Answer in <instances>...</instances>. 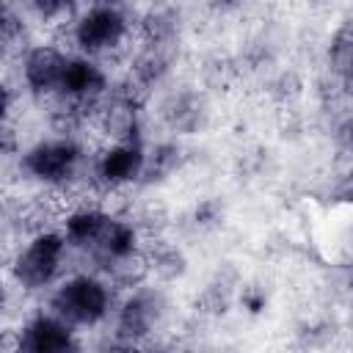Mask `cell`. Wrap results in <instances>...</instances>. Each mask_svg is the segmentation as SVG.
<instances>
[{
    "label": "cell",
    "instance_id": "1",
    "mask_svg": "<svg viewBox=\"0 0 353 353\" xmlns=\"http://www.w3.org/2000/svg\"><path fill=\"white\" fill-rule=\"evenodd\" d=\"M110 301H113V290L102 279H97L91 273H80V276L66 279L52 292L50 312L74 328L77 325H97L110 312Z\"/></svg>",
    "mask_w": 353,
    "mask_h": 353
},
{
    "label": "cell",
    "instance_id": "2",
    "mask_svg": "<svg viewBox=\"0 0 353 353\" xmlns=\"http://www.w3.org/2000/svg\"><path fill=\"white\" fill-rule=\"evenodd\" d=\"M63 254H66V240L61 232L47 229V232L30 234L28 245L11 256L14 281L22 290H41L52 284V279L63 265Z\"/></svg>",
    "mask_w": 353,
    "mask_h": 353
},
{
    "label": "cell",
    "instance_id": "3",
    "mask_svg": "<svg viewBox=\"0 0 353 353\" xmlns=\"http://www.w3.org/2000/svg\"><path fill=\"white\" fill-rule=\"evenodd\" d=\"M130 33V17L124 8L102 0L94 3L88 11L80 14L74 22V41L77 50L88 58H102L110 55L113 50L121 47V41Z\"/></svg>",
    "mask_w": 353,
    "mask_h": 353
},
{
    "label": "cell",
    "instance_id": "4",
    "mask_svg": "<svg viewBox=\"0 0 353 353\" xmlns=\"http://www.w3.org/2000/svg\"><path fill=\"white\" fill-rule=\"evenodd\" d=\"M165 314V298L160 290L154 287H135L119 306L116 314V328L113 336L124 345V347H138L146 342V336L154 334V328L160 325Z\"/></svg>",
    "mask_w": 353,
    "mask_h": 353
},
{
    "label": "cell",
    "instance_id": "5",
    "mask_svg": "<svg viewBox=\"0 0 353 353\" xmlns=\"http://www.w3.org/2000/svg\"><path fill=\"white\" fill-rule=\"evenodd\" d=\"M83 157V149L74 138H50V141H39L36 146H30L22 154L19 171L50 185V188H61L72 179L77 163Z\"/></svg>",
    "mask_w": 353,
    "mask_h": 353
},
{
    "label": "cell",
    "instance_id": "6",
    "mask_svg": "<svg viewBox=\"0 0 353 353\" xmlns=\"http://www.w3.org/2000/svg\"><path fill=\"white\" fill-rule=\"evenodd\" d=\"M141 168H143L141 141H116L113 146H108L105 152L97 154V171H99V179L108 193L138 182Z\"/></svg>",
    "mask_w": 353,
    "mask_h": 353
},
{
    "label": "cell",
    "instance_id": "7",
    "mask_svg": "<svg viewBox=\"0 0 353 353\" xmlns=\"http://www.w3.org/2000/svg\"><path fill=\"white\" fill-rule=\"evenodd\" d=\"M66 52L52 44H36L22 55V80L25 85L41 97L47 91H55L66 66Z\"/></svg>",
    "mask_w": 353,
    "mask_h": 353
},
{
    "label": "cell",
    "instance_id": "8",
    "mask_svg": "<svg viewBox=\"0 0 353 353\" xmlns=\"http://www.w3.org/2000/svg\"><path fill=\"white\" fill-rule=\"evenodd\" d=\"M74 325L61 320L58 314H36L22 328V347L28 353H66L74 350Z\"/></svg>",
    "mask_w": 353,
    "mask_h": 353
},
{
    "label": "cell",
    "instance_id": "9",
    "mask_svg": "<svg viewBox=\"0 0 353 353\" xmlns=\"http://www.w3.org/2000/svg\"><path fill=\"white\" fill-rule=\"evenodd\" d=\"M160 119L165 121V127L171 132L193 135L207 121V99H204V94H199L193 88L171 91L160 105Z\"/></svg>",
    "mask_w": 353,
    "mask_h": 353
},
{
    "label": "cell",
    "instance_id": "10",
    "mask_svg": "<svg viewBox=\"0 0 353 353\" xmlns=\"http://www.w3.org/2000/svg\"><path fill=\"white\" fill-rule=\"evenodd\" d=\"M138 113H141V108H135L132 102H127L116 91H110V97L105 99V105L94 121L113 143L116 141H138V132H141Z\"/></svg>",
    "mask_w": 353,
    "mask_h": 353
},
{
    "label": "cell",
    "instance_id": "11",
    "mask_svg": "<svg viewBox=\"0 0 353 353\" xmlns=\"http://www.w3.org/2000/svg\"><path fill=\"white\" fill-rule=\"evenodd\" d=\"M135 245H138L135 223L130 218H124V215H108L102 229H99V234H97V240H94V245L85 254L102 268L110 256H119V254H124V251H130Z\"/></svg>",
    "mask_w": 353,
    "mask_h": 353
},
{
    "label": "cell",
    "instance_id": "12",
    "mask_svg": "<svg viewBox=\"0 0 353 353\" xmlns=\"http://www.w3.org/2000/svg\"><path fill=\"white\" fill-rule=\"evenodd\" d=\"M105 218H108V212H105L102 207L77 204V207L66 215V221H63V232H61V234H63L66 245L80 248V251H88V248L94 245V240H97V234H99Z\"/></svg>",
    "mask_w": 353,
    "mask_h": 353
},
{
    "label": "cell",
    "instance_id": "13",
    "mask_svg": "<svg viewBox=\"0 0 353 353\" xmlns=\"http://www.w3.org/2000/svg\"><path fill=\"white\" fill-rule=\"evenodd\" d=\"M143 254L149 262V276H154L160 281H176L188 273V259H185L182 248L171 240L149 237L143 245Z\"/></svg>",
    "mask_w": 353,
    "mask_h": 353
},
{
    "label": "cell",
    "instance_id": "14",
    "mask_svg": "<svg viewBox=\"0 0 353 353\" xmlns=\"http://www.w3.org/2000/svg\"><path fill=\"white\" fill-rule=\"evenodd\" d=\"M102 273L108 276L113 290H135V287H141L149 279V262H146L143 248L135 245V248H130V251H124L119 256H110L102 265Z\"/></svg>",
    "mask_w": 353,
    "mask_h": 353
},
{
    "label": "cell",
    "instance_id": "15",
    "mask_svg": "<svg viewBox=\"0 0 353 353\" xmlns=\"http://www.w3.org/2000/svg\"><path fill=\"white\" fill-rule=\"evenodd\" d=\"M138 30L143 41H154V44H165V41H176L179 39V11L176 6L165 3H152L141 19H138Z\"/></svg>",
    "mask_w": 353,
    "mask_h": 353
},
{
    "label": "cell",
    "instance_id": "16",
    "mask_svg": "<svg viewBox=\"0 0 353 353\" xmlns=\"http://www.w3.org/2000/svg\"><path fill=\"white\" fill-rule=\"evenodd\" d=\"M179 165H182V146L174 141H160L149 152H143V168H141L138 182H143V185L160 182V179L171 176Z\"/></svg>",
    "mask_w": 353,
    "mask_h": 353
},
{
    "label": "cell",
    "instance_id": "17",
    "mask_svg": "<svg viewBox=\"0 0 353 353\" xmlns=\"http://www.w3.org/2000/svg\"><path fill=\"white\" fill-rule=\"evenodd\" d=\"M240 80V66L232 55H207L201 63V83L210 91H226Z\"/></svg>",
    "mask_w": 353,
    "mask_h": 353
},
{
    "label": "cell",
    "instance_id": "18",
    "mask_svg": "<svg viewBox=\"0 0 353 353\" xmlns=\"http://www.w3.org/2000/svg\"><path fill=\"white\" fill-rule=\"evenodd\" d=\"M22 44H25V22L14 8L3 6L0 8V63L19 55Z\"/></svg>",
    "mask_w": 353,
    "mask_h": 353
},
{
    "label": "cell",
    "instance_id": "19",
    "mask_svg": "<svg viewBox=\"0 0 353 353\" xmlns=\"http://www.w3.org/2000/svg\"><path fill=\"white\" fill-rule=\"evenodd\" d=\"M350 66H353V33L350 25H342L328 44V72L350 83Z\"/></svg>",
    "mask_w": 353,
    "mask_h": 353
},
{
    "label": "cell",
    "instance_id": "20",
    "mask_svg": "<svg viewBox=\"0 0 353 353\" xmlns=\"http://www.w3.org/2000/svg\"><path fill=\"white\" fill-rule=\"evenodd\" d=\"M268 94L276 105H292L301 99L303 94V77L295 72V69H281L276 72L270 80H268Z\"/></svg>",
    "mask_w": 353,
    "mask_h": 353
},
{
    "label": "cell",
    "instance_id": "21",
    "mask_svg": "<svg viewBox=\"0 0 353 353\" xmlns=\"http://www.w3.org/2000/svg\"><path fill=\"white\" fill-rule=\"evenodd\" d=\"M229 303H232V290H229V287H221V284H215V281H210V284L199 292V298H196V309H199L201 314H207V317H221V314H226V312H229Z\"/></svg>",
    "mask_w": 353,
    "mask_h": 353
},
{
    "label": "cell",
    "instance_id": "22",
    "mask_svg": "<svg viewBox=\"0 0 353 353\" xmlns=\"http://www.w3.org/2000/svg\"><path fill=\"white\" fill-rule=\"evenodd\" d=\"M218 221H221V204L212 201V199L201 201V204L193 210V215H190V223H193L196 229H212V226H218Z\"/></svg>",
    "mask_w": 353,
    "mask_h": 353
},
{
    "label": "cell",
    "instance_id": "23",
    "mask_svg": "<svg viewBox=\"0 0 353 353\" xmlns=\"http://www.w3.org/2000/svg\"><path fill=\"white\" fill-rule=\"evenodd\" d=\"M28 3L33 6V11H36L41 19H58V17L69 14L77 0H28Z\"/></svg>",
    "mask_w": 353,
    "mask_h": 353
},
{
    "label": "cell",
    "instance_id": "24",
    "mask_svg": "<svg viewBox=\"0 0 353 353\" xmlns=\"http://www.w3.org/2000/svg\"><path fill=\"white\" fill-rule=\"evenodd\" d=\"M19 152V135L11 124L0 121V163H6L8 157H14Z\"/></svg>",
    "mask_w": 353,
    "mask_h": 353
},
{
    "label": "cell",
    "instance_id": "25",
    "mask_svg": "<svg viewBox=\"0 0 353 353\" xmlns=\"http://www.w3.org/2000/svg\"><path fill=\"white\" fill-rule=\"evenodd\" d=\"M240 303L248 309V312H262L265 309V292L259 290V287H245L243 290V295H240Z\"/></svg>",
    "mask_w": 353,
    "mask_h": 353
},
{
    "label": "cell",
    "instance_id": "26",
    "mask_svg": "<svg viewBox=\"0 0 353 353\" xmlns=\"http://www.w3.org/2000/svg\"><path fill=\"white\" fill-rule=\"evenodd\" d=\"M22 347V328H0V353H14Z\"/></svg>",
    "mask_w": 353,
    "mask_h": 353
},
{
    "label": "cell",
    "instance_id": "27",
    "mask_svg": "<svg viewBox=\"0 0 353 353\" xmlns=\"http://www.w3.org/2000/svg\"><path fill=\"white\" fill-rule=\"evenodd\" d=\"M8 108H11V88H8V85L0 80V121H6Z\"/></svg>",
    "mask_w": 353,
    "mask_h": 353
},
{
    "label": "cell",
    "instance_id": "28",
    "mask_svg": "<svg viewBox=\"0 0 353 353\" xmlns=\"http://www.w3.org/2000/svg\"><path fill=\"white\" fill-rule=\"evenodd\" d=\"M215 6H221V8H229V6H237L240 0H212Z\"/></svg>",
    "mask_w": 353,
    "mask_h": 353
},
{
    "label": "cell",
    "instance_id": "29",
    "mask_svg": "<svg viewBox=\"0 0 353 353\" xmlns=\"http://www.w3.org/2000/svg\"><path fill=\"white\" fill-rule=\"evenodd\" d=\"M312 6H323V3H328V0H309Z\"/></svg>",
    "mask_w": 353,
    "mask_h": 353
},
{
    "label": "cell",
    "instance_id": "30",
    "mask_svg": "<svg viewBox=\"0 0 353 353\" xmlns=\"http://www.w3.org/2000/svg\"><path fill=\"white\" fill-rule=\"evenodd\" d=\"M0 303H3V284H0Z\"/></svg>",
    "mask_w": 353,
    "mask_h": 353
},
{
    "label": "cell",
    "instance_id": "31",
    "mask_svg": "<svg viewBox=\"0 0 353 353\" xmlns=\"http://www.w3.org/2000/svg\"><path fill=\"white\" fill-rule=\"evenodd\" d=\"M3 6H6V0H0V8H3Z\"/></svg>",
    "mask_w": 353,
    "mask_h": 353
}]
</instances>
